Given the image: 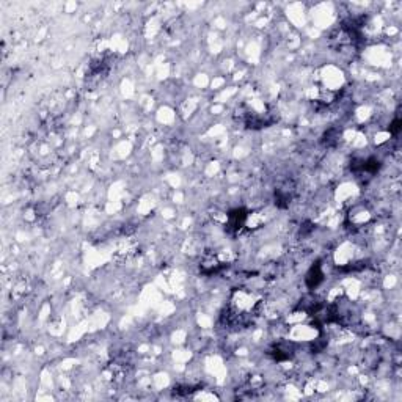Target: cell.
<instances>
[{
	"label": "cell",
	"mask_w": 402,
	"mask_h": 402,
	"mask_svg": "<svg viewBox=\"0 0 402 402\" xmlns=\"http://www.w3.org/2000/svg\"><path fill=\"white\" fill-rule=\"evenodd\" d=\"M324 281V274H322V270H321V264L318 263L316 266H313L311 270L308 272L307 275V285L310 289H314V288H318L321 283Z\"/></svg>",
	"instance_id": "1"
}]
</instances>
